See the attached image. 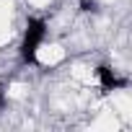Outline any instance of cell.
<instances>
[{"label": "cell", "instance_id": "obj_1", "mask_svg": "<svg viewBox=\"0 0 132 132\" xmlns=\"http://www.w3.org/2000/svg\"><path fill=\"white\" fill-rule=\"evenodd\" d=\"M49 34V23L42 16H29L26 26H23V36H21V47H18V57L21 65L31 68L39 65V49L44 47V39Z\"/></svg>", "mask_w": 132, "mask_h": 132}, {"label": "cell", "instance_id": "obj_4", "mask_svg": "<svg viewBox=\"0 0 132 132\" xmlns=\"http://www.w3.org/2000/svg\"><path fill=\"white\" fill-rule=\"evenodd\" d=\"M0 80H3V78H0Z\"/></svg>", "mask_w": 132, "mask_h": 132}, {"label": "cell", "instance_id": "obj_3", "mask_svg": "<svg viewBox=\"0 0 132 132\" xmlns=\"http://www.w3.org/2000/svg\"><path fill=\"white\" fill-rule=\"evenodd\" d=\"M3 106H5V96H3V91H0V111H3Z\"/></svg>", "mask_w": 132, "mask_h": 132}, {"label": "cell", "instance_id": "obj_2", "mask_svg": "<svg viewBox=\"0 0 132 132\" xmlns=\"http://www.w3.org/2000/svg\"><path fill=\"white\" fill-rule=\"evenodd\" d=\"M96 83L104 93H114V91H124L129 86V80L124 75H119V70H114L111 65H98L96 68Z\"/></svg>", "mask_w": 132, "mask_h": 132}]
</instances>
